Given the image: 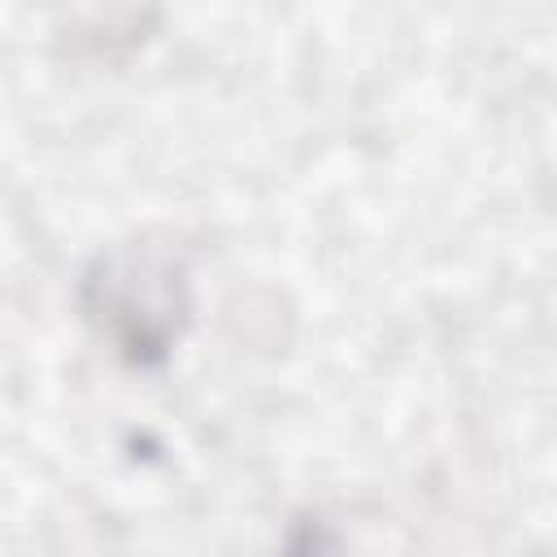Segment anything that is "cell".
I'll list each match as a JSON object with an SVG mask.
<instances>
[{
	"instance_id": "obj_1",
	"label": "cell",
	"mask_w": 557,
	"mask_h": 557,
	"mask_svg": "<svg viewBox=\"0 0 557 557\" xmlns=\"http://www.w3.org/2000/svg\"><path fill=\"white\" fill-rule=\"evenodd\" d=\"M87 322L131 361L161 366L191 322V274L170 244H117L83 274Z\"/></svg>"
},
{
	"instance_id": "obj_2",
	"label": "cell",
	"mask_w": 557,
	"mask_h": 557,
	"mask_svg": "<svg viewBox=\"0 0 557 557\" xmlns=\"http://www.w3.org/2000/svg\"><path fill=\"white\" fill-rule=\"evenodd\" d=\"M278 557H352V553H348L344 535H339L331 522H322V518H300V522L287 531V544H283Z\"/></svg>"
}]
</instances>
